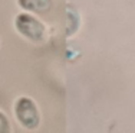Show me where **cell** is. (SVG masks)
I'll use <instances>...</instances> for the list:
<instances>
[{
    "label": "cell",
    "instance_id": "3957f363",
    "mask_svg": "<svg viewBox=\"0 0 135 133\" xmlns=\"http://www.w3.org/2000/svg\"><path fill=\"white\" fill-rule=\"evenodd\" d=\"M23 9L32 10L36 13H46L52 9V2L50 0H19Z\"/></svg>",
    "mask_w": 135,
    "mask_h": 133
},
{
    "label": "cell",
    "instance_id": "277c9868",
    "mask_svg": "<svg viewBox=\"0 0 135 133\" xmlns=\"http://www.w3.org/2000/svg\"><path fill=\"white\" fill-rule=\"evenodd\" d=\"M0 132H9V123L3 113H0Z\"/></svg>",
    "mask_w": 135,
    "mask_h": 133
},
{
    "label": "cell",
    "instance_id": "6da1fadb",
    "mask_svg": "<svg viewBox=\"0 0 135 133\" xmlns=\"http://www.w3.org/2000/svg\"><path fill=\"white\" fill-rule=\"evenodd\" d=\"M16 28L23 36L29 38L30 41L35 42H42L46 36V29L45 26L37 20L36 18L30 15H19L16 19Z\"/></svg>",
    "mask_w": 135,
    "mask_h": 133
},
{
    "label": "cell",
    "instance_id": "7a4b0ae2",
    "mask_svg": "<svg viewBox=\"0 0 135 133\" xmlns=\"http://www.w3.org/2000/svg\"><path fill=\"white\" fill-rule=\"evenodd\" d=\"M16 116H17V120L28 129H35V127L39 124V113H37V108L35 106V103L32 100L26 99H19L16 103Z\"/></svg>",
    "mask_w": 135,
    "mask_h": 133
}]
</instances>
